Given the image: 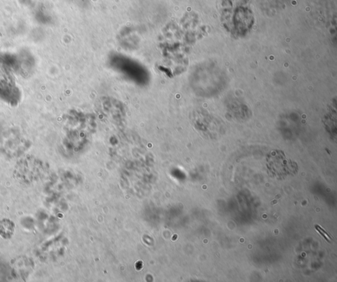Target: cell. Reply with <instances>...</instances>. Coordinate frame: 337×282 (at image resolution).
I'll return each instance as SVG.
<instances>
[{
  "label": "cell",
  "mask_w": 337,
  "mask_h": 282,
  "mask_svg": "<svg viewBox=\"0 0 337 282\" xmlns=\"http://www.w3.org/2000/svg\"><path fill=\"white\" fill-rule=\"evenodd\" d=\"M14 269L18 277L26 279L32 271V261L26 257H20L14 263Z\"/></svg>",
  "instance_id": "6da1fadb"
},
{
  "label": "cell",
  "mask_w": 337,
  "mask_h": 282,
  "mask_svg": "<svg viewBox=\"0 0 337 282\" xmlns=\"http://www.w3.org/2000/svg\"><path fill=\"white\" fill-rule=\"evenodd\" d=\"M14 231V225L9 220L0 221V236L4 238H11Z\"/></svg>",
  "instance_id": "7a4b0ae2"
}]
</instances>
